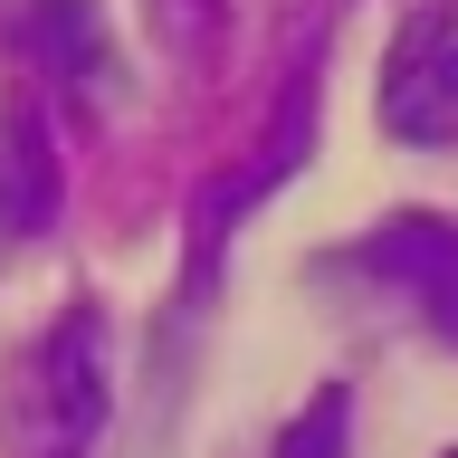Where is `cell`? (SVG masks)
Returning a JSON list of instances; mask_svg holds the SVG:
<instances>
[{
	"mask_svg": "<svg viewBox=\"0 0 458 458\" xmlns=\"http://www.w3.org/2000/svg\"><path fill=\"white\" fill-rule=\"evenodd\" d=\"M106 401H114V335L96 306H77V315H57L38 335V353L20 363L10 458H86L96 429H106Z\"/></svg>",
	"mask_w": 458,
	"mask_h": 458,
	"instance_id": "obj_1",
	"label": "cell"
},
{
	"mask_svg": "<svg viewBox=\"0 0 458 458\" xmlns=\"http://www.w3.org/2000/svg\"><path fill=\"white\" fill-rule=\"evenodd\" d=\"M382 134L449 153L458 143V0H420L382 57Z\"/></svg>",
	"mask_w": 458,
	"mask_h": 458,
	"instance_id": "obj_2",
	"label": "cell"
},
{
	"mask_svg": "<svg viewBox=\"0 0 458 458\" xmlns=\"http://www.w3.org/2000/svg\"><path fill=\"white\" fill-rule=\"evenodd\" d=\"M353 277H372L392 306H411L439 344H458V220H429V210H401L372 239L344 249Z\"/></svg>",
	"mask_w": 458,
	"mask_h": 458,
	"instance_id": "obj_3",
	"label": "cell"
},
{
	"mask_svg": "<svg viewBox=\"0 0 458 458\" xmlns=\"http://www.w3.org/2000/svg\"><path fill=\"white\" fill-rule=\"evenodd\" d=\"M57 210V153H48V124L29 106L0 114V258L20 249V239H38Z\"/></svg>",
	"mask_w": 458,
	"mask_h": 458,
	"instance_id": "obj_4",
	"label": "cell"
},
{
	"mask_svg": "<svg viewBox=\"0 0 458 458\" xmlns=\"http://www.w3.org/2000/svg\"><path fill=\"white\" fill-rule=\"evenodd\" d=\"M29 48L57 86H114V38H106V10L96 0H29Z\"/></svg>",
	"mask_w": 458,
	"mask_h": 458,
	"instance_id": "obj_5",
	"label": "cell"
},
{
	"mask_svg": "<svg viewBox=\"0 0 458 458\" xmlns=\"http://www.w3.org/2000/svg\"><path fill=\"white\" fill-rule=\"evenodd\" d=\"M344 420H353V401H344V392H315V411L277 439V458H344Z\"/></svg>",
	"mask_w": 458,
	"mask_h": 458,
	"instance_id": "obj_6",
	"label": "cell"
}]
</instances>
